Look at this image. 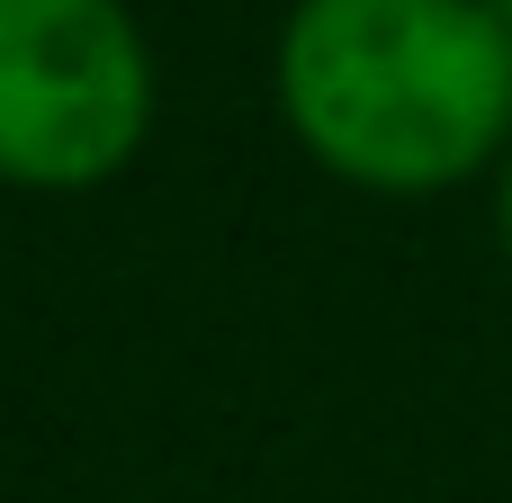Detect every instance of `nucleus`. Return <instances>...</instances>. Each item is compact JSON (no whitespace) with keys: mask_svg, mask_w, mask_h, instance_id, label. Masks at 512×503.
I'll return each mask as SVG.
<instances>
[{"mask_svg":"<svg viewBox=\"0 0 512 503\" xmlns=\"http://www.w3.org/2000/svg\"><path fill=\"white\" fill-rule=\"evenodd\" d=\"M270 81L297 153L369 198H432L512 153V45L486 0H297Z\"/></svg>","mask_w":512,"mask_h":503,"instance_id":"f257e3e1","label":"nucleus"},{"mask_svg":"<svg viewBox=\"0 0 512 503\" xmlns=\"http://www.w3.org/2000/svg\"><path fill=\"white\" fill-rule=\"evenodd\" d=\"M153 45L126 0H0V189H108L153 135Z\"/></svg>","mask_w":512,"mask_h":503,"instance_id":"f03ea898","label":"nucleus"},{"mask_svg":"<svg viewBox=\"0 0 512 503\" xmlns=\"http://www.w3.org/2000/svg\"><path fill=\"white\" fill-rule=\"evenodd\" d=\"M495 243H504V261H512V153H504V171H495Z\"/></svg>","mask_w":512,"mask_h":503,"instance_id":"7ed1b4c3","label":"nucleus"},{"mask_svg":"<svg viewBox=\"0 0 512 503\" xmlns=\"http://www.w3.org/2000/svg\"><path fill=\"white\" fill-rule=\"evenodd\" d=\"M486 9H495V27H504V45H512V0H486Z\"/></svg>","mask_w":512,"mask_h":503,"instance_id":"20e7f679","label":"nucleus"}]
</instances>
